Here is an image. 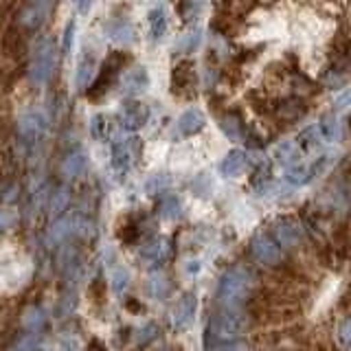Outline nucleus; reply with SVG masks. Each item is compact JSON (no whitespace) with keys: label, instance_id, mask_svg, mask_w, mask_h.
<instances>
[{"label":"nucleus","instance_id":"obj_1","mask_svg":"<svg viewBox=\"0 0 351 351\" xmlns=\"http://www.w3.org/2000/svg\"><path fill=\"white\" fill-rule=\"evenodd\" d=\"M58 64V49L51 38H42L36 49H33L31 62H29V80L36 86H47L55 73Z\"/></svg>","mask_w":351,"mask_h":351},{"label":"nucleus","instance_id":"obj_2","mask_svg":"<svg viewBox=\"0 0 351 351\" xmlns=\"http://www.w3.org/2000/svg\"><path fill=\"white\" fill-rule=\"evenodd\" d=\"M44 130H47V117H44L40 110H31V112L22 114L18 121V134L25 141H38Z\"/></svg>","mask_w":351,"mask_h":351},{"label":"nucleus","instance_id":"obj_3","mask_svg":"<svg viewBox=\"0 0 351 351\" xmlns=\"http://www.w3.org/2000/svg\"><path fill=\"white\" fill-rule=\"evenodd\" d=\"M147 86H149V75L145 66H134V69L128 71L123 75V80H121V90L128 97L141 95L143 90H147Z\"/></svg>","mask_w":351,"mask_h":351},{"label":"nucleus","instance_id":"obj_4","mask_svg":"<svg viewBox=\"0 0 351 351\" xmlns=\"http://www.w3.org/2000/svg\"><path fill=\"white\" fill-rule=\"evenodd\" d=\"M202 125H204L202 110L191 108V110H186L184 114H180L178 121H176V132H173V134L176 136H191V134H195V132H200Z\"/></svg>","mask_w":351,"mask_h":351},{"label":"nucleus","instance_id":"obj_5","mask_svg":"<svg viewBox=\"0 0 351 351\" xmlns=\"http://www.w3.org/2000/svg\"><path fill=\"white\" fill-rule=\"evenodd\" d=\"M147 108L143 104H136V101H130L121 108V123H123L125 130H138L145 125L147 121Z\"/></svg>","mask_w":351,"mask_h":351},{"label":"nucleus","instance_id":"obj_6","mask_svg":"<svg viewBox=\"0 0 351 351\" xmlns=\"http://www.w3.org/2000/svg\"><path fill=\"white\" fill-rule=\"evenodd\" d=\"M195 82V71H193V64L191 62H180L178 66L173 69V95H184V90H189V88L193 86Z\"/></svg>","mask_w":351,"mask_h":351},{"label":"nucleus","instance_id":"obj_7","mask_svg":"<svg viewBox=\"0 0 351 351\" xmlns=\"http://www.w3.org/2000/svg\"><path fill=\"white\" fill-rule=\"evenodd\" d=\"M165 33H167V11L162 5H158L149 11V38L154 42H160Z\"/></svg>","mask_w":351,"mask_h":351},{"label":"nucleus","instance_id":"obj_8","mask_svg":"<svg viewBox=\"0 0 351 351\" xmlns=\"http://www.w3.org/2000/svg\"><path fill=\"white\" fill-rule=\"evenodd\" d=\"M200 42H202V31L200 29H189L186 33H182V36L176 40L173 44V53H178V55H191L197 47H200Z\"/></svg>","mask_w":351,"mask_h":351},{"label":"nucleus","instance_id":"obj_9","mask_svg":"<svg viewBox=\"0 0 351 351\" xmlns=\"http://www.w3.org/2000/svg\"><path fill=\"white\" fill-rule=\"evenodd\" d=\"M95 82V62L93 58H84L80 69H77V88L84 93L88 90V86Z\"/></svg>","mask_w":351,"mask_h":351},{"label":"nucleus","instance_id":"obj_10","mask_svg":"<svg viewBox=\"0 0 351 351\" xmlns=\"http://www.w3.org/2000/svg\"><path fill=\"white\" fill-rule=\"evenodd\" d=\"M246 169V156L241 152H230L224 165H222V171L226 176H239L241 171Z\"/></svg>","mask_w":351,"mask_h":351},{"label":"nucleus","instance_id":"obj_11","mask_svg":"<svg viewBox=\"0 0 351 351\" xmlns=\"http://www.w3.org/2000/svg\"><path fill=\"white\" fill-rule=\"evenodd\" d=\"M219 125H222L224 134L230 138H241V132H244V123L239 121L237 114H226L219 119Z\"/></svg>","mask_w":351,"mask_h":351},{"label":"nucleus","instance_id":"obj_12","mask_svg":"<svg viewBox=\"0 0 351 351\" xmlns=\"http://www.w3.org/2000/svg\"><path fill=\"white\" fill-rule=\"evenodd\" d=\"M202 11V0H182L180 3V16L184 22H193Z\"/></svg>","mask_w":351,"mask_h":351},{"label":"nucleus","instance_id":"obj_13","mask_svg":"<svg viewBox=\"0 0 351 351\" xmlns=\"http://www.w3.org/2000/svg\"><path fill=\"white\" fill-rule=\"evenodd\" d=\"M134 145V141H125V143H117L114 145V162L117 167H128L132 156H130V149Z\"/></svg>","mask_w":351,"mask_h":351},{"label":"nucleus","instance_id":"obj_14","mask_svg":"<svg viewBox=\"0 0 351 351\" xmlns=\"http://www.w3.org/2000/svg\"><path fill=\"white\" fill-rule=\"evenodd\" d=\"M108 33L117 42H132V40H134V31H132V27L128 25V22H117V27L108 29Z\"/></svg>","mask_w":351,"mask_h":351},{"label":"nucleus","instance_id":"obj_15","mask_svg":"<svg viewBox=\"0 0 351 351\" xmlns=\"http://www.w3.org/2000/svg\"><path fill=\"white\" fill-rule=\"evenodd\" d=\"M321 130H323V134L329 138V141H334L340 136V123H338V119L334 114H327L323 119V123H321Z\"/></svg>","mask_w":351,"mask_h":351},{"label":"nucleus","instance_id":"obj_16","mask_svg":"<svg viewBox=\"0 0 351 351\" xmlns=\"http://www.w3.org/2000/svg\"><path fill=\"white\" fill-rule=\"evenodd\" d=\"M53 7H55V0H27V9L36 11V14H40L44 18L51 16Z\"/></svg>","mask_w":351,"mask_h":351},{"label":"nucleus","instance_id":"obj_17","mask_svg":"<svg viewBox=\"0 0 351 351\" xmlns=\"http://www.w3.org/2000/svg\"><path fill=\"white\" fill-rule=\"evenodd\" d=\"M64 169H66V173H71V176L80 173L84 169V156H82V154H73V156L66 160Z\"/></svg>","mask_w":351,"mask_h":351},{"label":"nucleus","instance_id":"obj_18","mask_svg":"<svg viewBox=\"0 0 351 351\" xmlns=\"http://www.w3.org/2000/svg\"><path fill=\"white\" fill-rule=\"evenodd\" d=\"M73 38H75V22L71 20V22H69V27H66V33H64V53H66V55L71 53Z\"/></svg>","mask_w":351,"mask_h":351},{"label":"nucleus","instance_id":"obj_19","mask_svg":"<svg viewBox=\"0 0 351 351\" xmlns=\"http://www.w3.org/2000/svg\"><path fill=\"white\" fill-rule=\"evenodd\" d=\"M77 3H80V11H82V14H86V11L90 9V0H77Z\"/></svg>","mask_w":351,"mask_h":351}]
</instances>
